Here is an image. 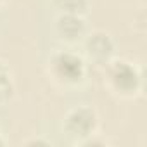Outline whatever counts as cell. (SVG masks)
Here are the masks:
<instances>
[{"instance_id":"obj_6","label":"cell","mask_w":147,"mask_h":147,"mask_svg":"<svg viewBox=\"0 0 147 147\" xmlns=\"http://www.w3.org/2000/svg\"><path fill=\"white\" fill-rule=\"evenodd\" d=\"M54 5L61 11V14H75L83 16L87 12V0H54Z\"/></svg>"},{"instance_id":"obj_10","label":"cell","mask_w":147,"mask_h":147,"mask_svg":"<svg viewBox=\"0 0 147 147\" xmlns=\"http://www.w3.org/2000/svg\"><path fill=\"white\" fill-rule=\"evenodd\" d=\"M0 2H2V0H0Z\"/></svg>"},{"instance_id":"obj_8","label":"cell","mask_w":147,"mask_h":147,"mask_svg":"<svg viewBox=\"0 0 147 147\" xmlns=\"http://www.w3.org/2000/svg\"><path fill=\"white\" fill-rule=\"evenodd\" d=\"M24 144H26V145H49L50 142H49V140H42V138H30V140H26Z\"/></svg>"},{"instance_id":"obj_2","label":"cell","mask_w":147,"mask_h":147,"mask_svg":"<svg viewBox=\"0 0 147 147\" xmlns=\"http://www.w3.org/2000/svg\"><path fill=\"white\" fill-rule=\"evenodd\" d=\"M49 64L52 78L62 85H76L85 78V62L73 52H57Z\"/></svg>"},{"instance_id":"obj_3","label":"cell","mask_w":147,"mask_h":147,"mask_svg":"<svg viewBox=\"0 0 147 147\" xmlns=\"http://www.w3.org/2000/svg\"><path fill=\"white\" fill-rule=\"evenodd\" d=\"M97 128H99V118L92 107L87 106L75 107L66 114L64 130L75 144H82L88 137L95 135Z\"/></svg>"},{"instance_id":"obj_5","label":"cell","mask_w":147,"mask_h":147,"mask_svg":"<svg viewBox=\"0 0 147 147\" xmlns=\"http://www.w3.org/2000/svg\"><path fill=\"white\" fill-rule=\"evenodd\" d=\"M55 30L59 33L61 38L64 40H76L83 35L85 31V23L82 19V16H75V14H61L55 24Z\"/></svg>"},{"instance_id":"obj_1","label":"cell","mask_w":147,"mask_h":147,"mask_svg":"<svg viewBox=\"0 0 147 147\" xmlns=\"http://www.w3.org/2000/svg\"><path fill=\"white\" fill-rule=\"evenodd\" d=\"M106 80L109 88L119 97H133L142 88V75L137 66L126 61L107 62Z\"/></svg>"},{"instance_id":"obj_9","label":"cell","mask_w":147,"mask_h":147,"mask_svg":"<svg viewBox=\"0 0 147 147\" xmlns=\"http://www.w3.org/2000/svg\"><path fill=\"white\" fill-rule=\"evenodd\" d=\"M4 144H5V140H4V138H2V135H0V147H2V145H4Z\"/></svg>"},{"instance_id":"obj_7","label":"cell","mask_w":147,"mask_h":147,"mask_svg":"<svg viewBox=\"0 0 147 147\" xmlns=\"http://www.w3.org/2000/svg\"><path fill=\"white\" fill-rule=\"evenodd\" d=\"M11 94V75L9 69L0 62V99H5Z\"/></svg>"},{"instance_id":"obj_4","label":"cell","mask_w":147,"mask_h":147,"mask_svg":"<svg viewBox=\"0 0 147 147\" xmlns=\"http://www.w3.org/2000/svg\"><path fill=\"white\" fill-rule=\"evenodd\" d=\"M85 50L90 55V59H94L95 62L107 64L114 54V43H113L109 35H106L102 31H95L87 38Z\"/></svg>"}]
</instances>
